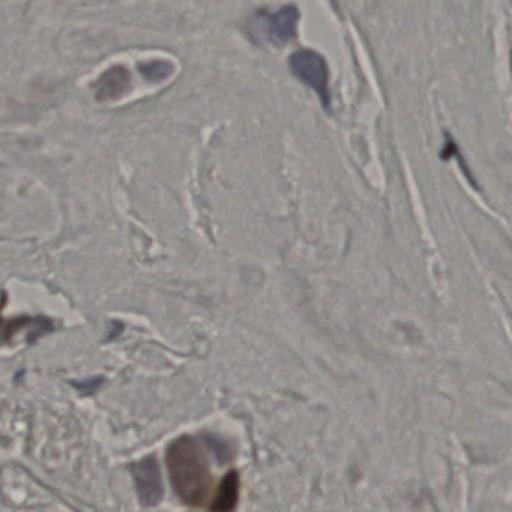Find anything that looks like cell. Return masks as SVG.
<instances>
[{"instance_id": "1", "label": "cell", "mask_w": 512, "mask_h": 512, "mask_svg": "<svg viewBox=\"0 0 512 512\" xmlns=\"http://www.w3.org/2000/svg\"><path fill=\"white\" fill-rule=\"evenodd\" d=\"M170 484L178 499L193 508H202L211 499L214 478L200 443L193 436H181L166 452Z\"/></svg>"}, {"instance_id": "2", "label": "cell", "mask_w": 512, "mask_h": 512, "mask_svg": "<svg viewBox=\"0 0 512 512\" xmlns=\"http://www.w3.org/2000/svg\"><path fill=\"white\" fill-rule=\"evenodd\" d=\"M299 17L298 7L292 4L277 11L260 10L248 17L245 31L256 46L280 49L298 35Z\"/></svg>"}, {"instance_id": "3", "label": "cell", "mask_w": 512, "mask_h": 512, "mask_svg": "<svg viewBox=\"0 0 512 512\" xmlns=\"http://www.w3.org/2000/svg\"><path fill=\"white\" fill-rule=\"evenodd\" d=\"M289 67L293 76L317 95L323 109L331 110V77L326 59L316 50L301 49L290 56Z\"/></svg>"}, {"instance_id": "4", "label": "cell", "mask_w": 512, "mask_h": 512, "mask_svg": "<svg viewBox=\"0 0 512 512\" xmlns=\"http://www.w3.org/2000/svg\"><path fill=\"white\" fill-rule=\"evenodd\" d=\"M137 494L143 506H155L164 496L163 481H161L160 466L154 455L143 458L131 466Z\"/></svg>"}, {"instance_id": "5", "label": "cell", "mask_w": 512, "mask_h": 512, "mask_svg": "<svg viewBox=\"0 0 512 512\" xmlns=\"http://www.w3.org/2000/svg\"><path fill=\"white\" fill-rule=\"evenodd\" d=\"M131 89V74L124 65H115L104 71L94 83L98 101H115L124 97Z\"/></svg>"}, {"instance_id": "6", "label": "cell", "mask_w": 512, "mask_h": 512, "mask_svg": "<svg viewBox=\"0 0 512 512\" xmlns=\"http://www.w3.org/2000/svg\"><path fill=\"white\" fill-rule=\"evenodd\" d=\"M239 499V473L232 470L224 476L215 493L211 505L208 506L211 511H232L238 505Z\"/></svg>"}, {"instance_id": "7", "label": "cell", "mask_w": 512, "mask_h": 512, "mask_svg": "<svg viewBox=\"0 0 512 512\" xmlns=\"http://www.w3.org/2000/svg\"><path fill=\"white\" fill-rule=\"evenodd\" d=\"M32 326H52V323L47 319H34V317H17V319L7 320L0 314V344L8 343L23 329L32 328Z\"/></svg>"}, {"instance_id": "8", "label": "cell", "mask_w": 512, "mask_h": 512, "mask_svg": "<svg viewBox=\"0 0 512 512\" xmlns=\"http://www.w3.org/2000/svg\"><path fill=\"white\" fill-rule=\"evenodd\" d=\"M139 71L148 82L160 83L172 76L173 67L167 61H149L140 64Z\"/></svg>"}, {"instance_id": "9", "label": "cell", "mask_w": 512, "mask_h": 512, "mask_svg": "<svg viewBox=\"0 0 512 512\" xmlns=\"http://www.w3.org/2000/svg\"><path fill=\"white\" fill-rule=\"evenodd\" d=\"M101 383H103V377H100V379L95 377V379L83 380V382L76 383V388L79 389L80 392H83V394H92V392L100 388Z\"/></svg>"}]
</instances>
